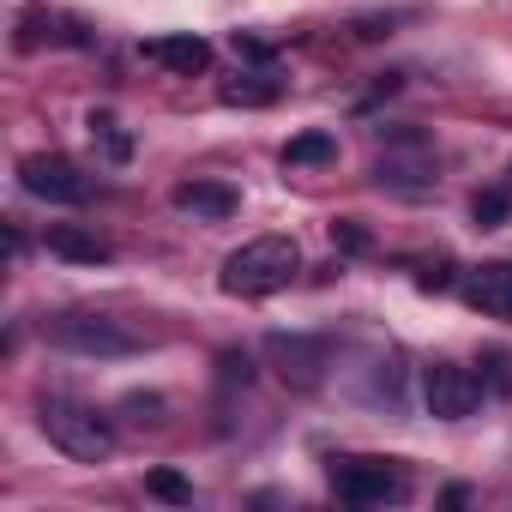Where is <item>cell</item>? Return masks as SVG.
I'll return each mask as SVG.
<instances>
[{
  "instance_id": "6da1fadb",
  "label": "cell",
  "mask_w": 512,
  "mask_h": 512,
  "mask_svg": "<svg viewBox=\"0 0 512 512\" xmlns=\"http://www.w3.org/2000/svg\"><path fill=\"white\" fill-rule=\"evenodd\" d=\"M296 272H302V247H296V235H253L247 247H235L229 260H223V290L229 296H278V290H290L296 284Z\"/></svg>"
},
{
  "instance_id": "7a4b0ae2",
  "label": "cell",
  "mask_w": 512,
  "mask_h": 512,
  "mask_svg": "<svg viewBox=\"0 0 512 512\" xmlns=\"http://www.w3.org/2000/svg\"><path fill=\"white\" fill-rule=\"evenodd\" d=\"M37 428L49 434V446H61L67 458L79 464H103L115 452V422L97 410V404H79V398H43L37 404Z\"/></svg>"
},
{
  "instance_id": "3957f363",
  "label": "cell",
  "mask_w": 512,
  "mask_h": 512,
  "mask_svg": "<svg viewBox=\"0 0 512 512\" xmlns=\"http://www.w3.org/2000/svg\"><path fill=\"white\" fill-rule=\"evenodd\" d=\"M43 338H49L55 350L103 356V362H115V356H133V350H139V332H127V326H121V320H109V314H85V308L43 320Z\"/></svg>"
},
{
  "instance_id": "277c9868",
  "label": "cell",
  "mask_w": 512,
  "mask_h": 512,
  "mask_svg": "<svg viewBox=\"0 0 512 512\" xmlns=\"http://www.w3.org/2000/svg\"><path fill=\"white\" fill-rule=\"evenodd\" d=\"M374 181L398 199H422L434 187V145L416 133V127H398L386 139V151L374 157Z\"/></svg>"
},
{
  "instance_id": "5b68a950",
  "label": "cell",
  "mask_w": 512,
  "mask_h": 512,
  "mask_svg": "<svg viewBox=\"0 0 512 512\" xmlns=\"http://www.w3.org/2000/svg\"><path fill=\"white\" fill-rule=\"evenodd\" d=\"M332 488L350 506H398V500H410V476L392 458H344V464H332Z\"/></svg>"
},
{
  "instance_id": "8992f818",
  "label": "cell",
  "mask_w": 512,
  "mask_h": 512,
  "mask_svg": "<svg viewBox=\"0 0 512 512\" xmlns=\"http://www.w3.org/2000/svg\"><path fill=\"white\" fill-rule=\"evenodd\" d=\"M19 187L31 199H43V205H85L91 199V175L61 151H31L19 163Z\"/></svg>"
},
{
  "instance_id": "52a82bcc",
  "label": "cell",
  "mask_w": 512,
  "mask_h": 512,
  "mask_svg": "<svg viewBox=\"0 0 512 512\" xmlns=\"http://www.w3.org/2000/svg\"><path fill=\"white\" fill-rule=\"evenodd\" d=\"M266 362L278 368L284 386L314 392V386H326L332 344H326V338H308V332H272V338H266Z\"/></svg>"
},
{
  "instance_id": "ba28073f",
  "label": "cell",
  "mask_w": 512,
  "mask_h": 512,
  "mask_svg": "<svg viewBox=\"0 0 512 512\" xmlns=\"http://www.w3.org/2000/svg\"><path fill=\"white\" fill-rule=\"evenodd\" d=\"M422 404L434 422H464L482 404V374H470L458 362H428L422 368Z\"/></svg>"
},
{
  "instance_id": "9c48e42d",
  "label": "cell",
  "mask_w": 512,
  "mask_h": 512,
  "mask_svg": "<svg viewBox=\"0 0 512 512\" xmlns=\"http://www.w3.org/2000/svg\"><path fill=\"white\" fill-rule=\"evenodd\" d=\"M464 302L488 320H512V260H488V266H470L458 278Z\"/></svg>"
},
{
  "instance_id": "30bf717a",
  "label": "cell",
  "mask_w": 512,
  "mask_h": 512,
  "mask_svg": "<svg viewBox=\"0 0 512 512\" xmlns=\"http://www.w3.org/2000/svg\"><path fill=\"white\" fill-rule=\"evenodd\" d=\"M43 241H49L55 260H73V266H103V260H115V247H109L97 229H85V223H49Z\"/></svg>"
},
{
  "instance_id": "8fae6325",
  "label": "cell",
  "mask_w": 512,
  "mask_h": 512,
  "mask_svg": "<svg viewBox=\"0 0 512 512\" xmlns=\"http://www.w3.org/2000/svg\"><path fill=\"white\" fill-rule=\"evenodd\" d=\"M145 61H157V67H169V73L193 79V73H205V67H211V43H205V37H193V31H181V37H151V43H145Z\"/></svg>"
},
{
  "instance_id": "7c38bea8",
  "label": "cell",
  "mask_w": 512,
  "mask_h": 512,
  "mask_svg": "<svg viewBox=\"0 0 512 512\" xmlns=\"http://www.w3.org/2000/svg\"><path fill=\"white\" fill-rule=\"evenodd\" d=\"M169 199H175L181 211L205 217V223H223V217H235V205H241V193H235V187H223V181H181Z\"/></svg>"
},
{
  "instance_id": "4fadbf2b",
  "label": "cell",
  "mask_w": 512,
  "mask_h": 512,
  "mask_svg": "<svg viewBox=\"0 0 512 512\" xmlns=\"http://www.w3.org/2000/svg\"><path fill=\"white\" fill-rule=\"evenodd\" d=\"M326 163H338V139L332 133H296L290 145H284V169H326Z\"/></svg>"
},
{
  "instance_id": "5bb4252c",
  "label": "cell",
  "mask_w": 512,
  "mask_h": 512,
  "mask_svg": "<svg viewBox=\"0 0 512 512\" xmlns=\"http://www.w3.org/2000/svg\"><path fill=\"white\" fill-rule=\"evenodd\" d=\"M272 97H278V79L272 73H235L223 85V103H235V109H266Z\"/></svg>"
},
{
  "instance_id": "9a60e30c",
  "label": "cell",
  "mask_w": 512,
  "mask_h": 512,
  "mask_svg": "<svg viewBox=\"0 0 512 512\" xmlns=\"http://www.w3.org/2000/svg\"><path fill=\"white\" fill-rule=\"evenodd\" d=\"M506 211H512V193H506V181H500V187H482V193L470 199V217H476V229H500V223H506Z\"/></svg>"
},
{
  "instance_id": "2e32d148",
  "label": "cell",
  "mask_w": 512,
  "mask_h": 512,
  "mask_svg": "<svg viewBox=\"0 0 512 512\" xmlns=\"http://www.w3.org/2000/svg\"><path fill=\"white\" fill-rule=\"evenodd\" d=\"M25 19H31V25H43L37 13H25ZM31 25H25L19 49H37V43H43V37H37ZM49 43H91V37H85V25H79V19H55V13H49Z\"/></svg>"
},
{
  "instance_id": "e0dca14e",
  "label": "cell",
  "mask_w": 512,
  "mask_h": 512,
  "mask_svg": "<svg viewBox=\"0 0 512 512\" xmlns=\"http://www.w3.org/2000/svg\"><path fill=\"white\" fill-rule=\"evenodd\" d=\"M91 139H103L109 163H127V157H133V139L121 133V121H115V115H91Z\"/></svg>"
},
{
  "instance_id": "ac0fdd59",
  "label": "cell",
  "mask_w": 512,
  "mask_h": 512,
  "mask_svg": "<svg viewBox=\"0 0 512 512\" xmlns=\"http://www.w3.org/2000/svg\"><path fill=\"white\" fill-rule=\"evenodd\" d=\"M145 488H151L157 500H169V506H193V482H187V476H175V470H151V476H145Z\"/></svg>"
},
{
  "instance_id": "d6986e66",
  "label": "cell",
  "mask_w": 512,
  "mask_h": 512,
  "mask_svg": "<svg viewBox=\"0 0 512 512\" xmlns=\"http://www.w3.org/2000/svg\"><path fill=\"white\" fill-rule=\"evenodd\" d=\"M482 392H500V398L512 392V356L506 350H488L482 356Z\"/></svg>"
},
{
  "instance_id": "ffe728a7",
  "label": "cell",
  "mask_w": 512,
  "mask_h": 512,
  "mask_svg": "<svg viewBox=\"0 0 512 512\" xmlns=\"http://www.w3.org/2000/svg\"><path fill=\"white\" fill-rule=\"evenodd\" d=\"M332 241H338L344 253H368V247H374V241H368V229H362L356 217H338V223H332Z\"/></svg>"
},
{
  "instance_id": "44dd1931",
  "label": "cell",
  "mask_w": 512,
  "mask_h": 512,
  "mask_svg": "<svg viewBox=\"0 0 512 512\" xmlns=\"http://www.w3.org/2000/svg\"><path fill=\"white\" fill-rule=\"evenodd\" d=\"M416 284H422V290H452V284H458V266H452V260H434V266H422Z\"/></svg>"
},
{
  "instance_id": "7402d4cb",
  "label": "cell",
  "mask_w": 512,
  "mask_h": 512,
  "mask_svg": "<svg viewBox=\"0 0 512 512\" xmlns=\"http://www.w3.org/2000/svg\"><path fill=\"white\" fill-rule=\"evenodd\" d=\"M235 55L253 61V67H272V43H260V37H241V31H235Z\"/></svg>"
},
{
  "instance_id": "603a6c76",
  "label": "cell",
  "mask_w": 512,
  "mask_h": 512,
  "mask_svg": "<svg viewBox=\"0 0 512 512\" xmlns=\"http://www.w3.org/2000/svg\"><path fill=\"white\" fill-rule=\"evenodd\" d=\"M506 193H512V175H506Z\"/></svg>"
}]
</instances>
